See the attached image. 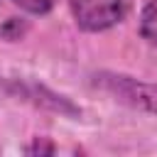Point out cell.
<instances>
[{
	"instance_id": "cell-1",
	"label": "cell",
	"mask_w": 157,
	"mask_h": 157,
	"mask_svg": "<svg viewBox=\"0 0 157 157\" xmlns=\"http://www.w3.org/2000/svg\"><path fill=\"white\" fill-rule=\"evenodd\" d=\"M93 86L110 93L118 103L145 110V113H157V83H142L137 78L123 76V74H108L101 71L93 76Z\"/></svg>"
},
{
	"instance_id": "cell-2",
	"label": "cell",
	"mask_w": 157,
	"mask_h": 157,
	"mask_svg": "<svg viewBox=\"0 0 157 157\" xmlns=\"http://www.w3.org/2000/svg\"><path fill=\"white\" fill-rule=\"evenodd\" d=\"M74 20L86 32H103L118 25L125 15L123 0H71Z\"/></svg>"
},
{
	"instance_id": "cell-3",
	"label": "cell",
	"mask_w": 157,
	"mask_h": 157,
	"mask_svg": "<svg viewBox=\"0 0 157 157\" xmlns=\"http://www.w3.org/2000/svg\"><path fill=\"white\" fill-rule=\"evenodd\" d=\"M17 93H22V98H27V101H34L37 105L42 103V105H47V108H52V110H59V113H66V115H78V113H81V110H78L74 103H69L64 96H56V93H52V91H47V88H42V86H20Z\"/></svg>"
},
{
	"instance_id": "cell-4",
	"label": "cell",
	"mask_w": 157,
	"mask_h": 157,
	"mask_svg": "<svg viewBox=\"0 0 157 157\" xmlns=\"http://www.w3.org/2000/svg\"><path fill=\"white\" fill-rule=\"evenodd\" d=\"M140 34H142L150 44H157V0L147 2V7L142 10V17H140Z\"/></svg>"
},
{
	"instance_id": "cell-5",
	"label": "cell",
	"mask_w": 157,
	"mask_h": 157,
	"mask_svg": "<svg viewBox=\"0 0 157 157\" xmlns=\"http://www.w3.org/2000/svg\"><path fill=\"white\" fill-rule=\"evenodd\" d=\"M12 2L20 5L22 10L32 12V15H44V12H49V10L54 7L56 0H12Z\"/></svg>"
},
{
	"instance_id": "cell-6",
	"label": "cell",
	"mask_w": 157,
	"mask_h": 157,
	"mask_svg": "<svg viewBox=\"0 0 157 157\" xmlns=\"http://www.w3.org/2000/svg\"><path fill=\"white\" fill-rule=\"evenodd\" d=\"M25 152H27V155H52V152H54V145H52L47 137H34V142L27 145Z\"/></svg>"
}]
</instances>
